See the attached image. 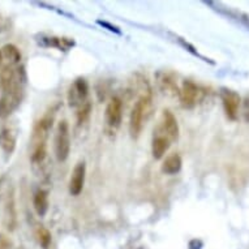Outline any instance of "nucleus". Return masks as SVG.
I'll return each instance as SVG.
<instances>
[{
    "label": "nucleus",
    "instance_id": "nucleus-1",
    "mask_svg": "<svg viewBox=\"0 0 249 249\" xmlns=\"http://www.w3.org/2000/svg\"><path fill=\"white\" fill-rule=\"evenodd\" d=\"M24 85L25 77L22 68L18 70L16 80L9 85L1 88L0 95V118L5 119L20 106L21 101L24 98Z\"/></svg>",
    "mask_w": 249,
    "mask_h": 249
},
{
    "label": "nucleus",
    "instance_id": "nucleus-4",
    "mask_svg": "<svg viewBox=\"0 0 249 249\" xmlns=\"http://www.w3.org/2000/svg\"><path fill=\"white\" fill-rule=\"evenodd\" d=\"M53 114H46L41 120H38L37 124L34 125L33 135H32V143L33 149L42 145H46L47 139H49L50 131L53 128Z\"/></svg>",
    "mask_w": 249,
    "mask_h": 249
},
{
    "label": "nucleus",
    "instance_id": "nucleus-11",
    "mask_svg": "<svg viewBox=\"0 0 249 249\" xmlns=\"http://www.w3.org/2000/svg\"><path fill=\"white\" fill-rule=\"evenodd\" d=\"M15 196H13V192L8 193L7 195V198H5L4 204V226L5 229L12 231L16 227L17 223V213H16V206H15Z\"/></svg>",
    "mask_w": 249,
    "mask_h": 249
},
{
    "label": "nucleus",
    "instance_id": "nucleus-16",
    "mask_svg": "<svg viewBox=\"0 0 249 249\" xmlns=\"http://www.w3.org/2000/svg\"><path fill=\"white\" fill-rule=\"evenodd\" d=\"M1 55H3V59L9 61L11 66H15V64H18L21 60V53L20 50L17 49L16 46L12 45V43H7L1 47Z\"/></svg>",
    "mask_w": 249,
    "mask_h": 249
},
{
    "label": "nucleus",
    "instance_id": "nucleus-20",
    "mask_svg": "<svg viewBox=\"0 0 249 249\" xmlns=\"http://www.w3.org/2000/svg\"><path fill=\"white\" fill-rule=\"evenodd\" d=\"M1 61H3V55H1V51H0V68H1Z\"/></svg>",
    "mask_w": 249,
    "mask_h": 249
},
{
    "label": "nucleus",
    "instance_id": "nucleus-5",
    "mask_svg": "<svg viewBox=\"0 0 249 249\" xmlns=\"http://www.w3.org/2000/svg\"><path fill=\"white\" fill-rule=\"evenodd\" d=\"M89 94V85L85 78H77L70 86L68 90V103L71 107H80L85 102H88Z\"/></svg>",
    "mask_w": 249,
    "mask_h": 249
},
{
    "label": "nucleus",
    "instance_id": "nucleus-7",
    "mask_svg": "<svg viewBox=\"0 0 249 249\" xmlns=\"http://www.w3.org/2000/svg\"><path fill=\"white\" fill-rule=\"evenodd\" d=\"M204 95V91L192 81H184L181 90H180V101L183 103L184 107L192 108L200 102L201 98Z\"/></svg>",
    "mask_w": 249,
    "mask_h": 249
},
{
    "label": "nucleus",
    "instance_id": "nucleus-18",
    "mask_svg": "<svg viewBox=\"0 0 249 249\" xmlns=\"http://www.w3.org/2000/svg\"><path fill=\"white\" fill-rule=\"evenodd\" d=\"M90 112H91V103L88 101V102H85L84 105H81V106L78 107L77 110V123L81 125V124H84V123L89 119L90 116Z\"/></svg>",
    "mask_w": 249,
    "mask_h": 249
},
{
    "label": "nucleus",
    "instance_id": "nucleus-3",
    "mask_svg": "<svg viewBox=\"0 0 249 249\" xmlns=\"http://www.w3.org/2000/svg\"><path fill=\"white\" fill-rule=\"evenodd\" d=\"M149 103H150V97L142 95L141 98L137 99V102L132 108L131 116H129V133L133 139H137L141 133L143 125V116H145Z\"/></svg>",
    "mask_w": 249,
    "mask_h": 249
},
{
    "label": "nucleus",
    "instance_id": "nucleus-8",
    "mask_svg": "<svg viewBox=\"0 0 249 249\" xmlns=\"http://www.w3.org/2000/svg\"><path fill=\"white\" fill-rule=\"evenodd\" d=\"M222 103H223V108L227 115V118L231 120H235L239 114V107H240L241 99L237 93H235L233 90L223 89L221 93Z\"/></svg>",
    "mask_w": 249,
    "mask_h": 249
},
{
    "label": "nucleus",
    "instance_id": "nucleus-2",
    "mask_svg": "<svg viewBox=\"0 0 249 249\" xmlns=\"http://www.w3.org/2000/svg\"><path fill=\"white\" fill-rule=\"evenodd\" d=\"M53 150H55V157L59 162H64L70 157L71 132L70 124L67 120H61L57 124L55 140H53Z\"/></svg>",
    "mask_w": 249,
    "mask_h": 249
},
{
    "label": "nucleus",
    "instance_id": "nucleus-14",
    "mask_svg": "<svg viewBox=\"0 0 249 249\" xmlns=\"http://www.w3.org/2000/svg\"><path fill=\"white\" fill-rule=\"evenodd\" d=\"M33 206L38 216H45L46 213L49 212V192L39 189L34 193Z\"/></svg>",
    "mask_w": 249,
    "mask_h": 249
},
{
    "label": "nucleus",
    "instance_id": "nucleus-17",
    "mask_svg": "<svg viewBox=\"0 0 249 249\" xmlns=\"http://www.w3.org/2000/svg\"><path fill=\"white\" fill-rule=\"evenodd\" d=\"M36 236H37V240L43 249H49L50 245H51V241H53V236H51V232L49 230L41 226L38 227L37 231H36Z\"/></svg>",
    "mask_w": 249,
    "mask_h": 249
},
{
    "label": "nucleus",
    "instance_id": "nucleus-19",
    "mask_svg": "<svg viewBox=\"0 0 249 249\" xmlns=\"http://www.w3.org/2000/svg\"><path fill=\"white\" fill-rule=\"evenodd\" d=\"M11 247H12V241L9 240V237L0 233V249H11Z\"/></svg>",
    "mask_w": 249,
    "mask_h": 249
},
{
    "label": "nucleus",
    "instance_id": "nucleus-12",
    "mask_svg": "<svg viewBox=\"0 0 249 249\" xmlns=\"http://www.w3.org/2000/svg\"><path fill=\"white\" fill-rule=\"evenodd\" d=\"M170 142H171V140L168 139L164 133L163 135L158 133L157 136H154L153 142H151V153H153V157L155 160H162L163 158L166 151L170 147Z\"/></svg>",
    "mask_w": 249,
    "mask_h": 249
},
{
    "label": "nucleus",
    "instance_id": "nucleus-13",
    "mask_svg": "<svg viewBox=\"0 0 249 249\" xmlns=\"http://www.w3.org/2000/svg\"><path fill=\"white\" fill-rule=\"evenodd\" d=\"M0 147L7 155H11L16 149V133L9 129L4 128L0 132Z\"/></svg>",
    "mask_w": 249,
    "mask_h": 249
},
{
    "label": "nucleus",
    "instance_id": "nucleus-15",
    "mask_svg": "<svg viewBox=\"0 0 249 249\" xmlns=\"http://www.w3.org/2000/svg\"><path fill=\"white\" fill-rule=\"evenodd\" d=\"M181 166H183V160H181V157L179 154L168 155L167 158L163 160L162 163V172L167 174V175H175L181 170Z\"/></svg>",
    "mask_w": 249,
    "mask_h": 249
},
{
    "label": "nucleus",
    "instance_id": "nucleus-6",
    "mask_svg": "<svg viewBox=\"0 0 249 249\" xmlns=\"http://www.w3.org/2000/svg\"><path fill=\"white\" fill-rule=\"evenodd\" d=\"M123 118V102L118 97H114L111 99L105 111V122L106 127L111 131H116L120 127Z\"/></svg>",
    "mask_w": 249,
    "mask_h": 249
},
{
    "label": "nucleus",
    "instance_id": "nucleus-10",
    "mask_svg": "<svg viewBox=\"0 0 249 249\" xmlns=\"http://www.w3.org/2000/svg\"><path fill=\"white\" fill-rule=\"evenodd\" d=\"M162 131L171 141H175L179 137V124L175 115L170 110H164L162 112Z\"/></svg>",
    "mask_w": 249,
    "mask_h": 249
},
{
    "label": "nucleus",
    "instance_id": "nucleus-9",
    "mask_svg": "<svg viewBox=\"0 0 249 249\" xmlns=\"http://www.w3.org/2000/svg\"><path fill=\"white\" fill-rule=\"evenodd\" d=\"M85 175H86V164L84 160H80L74 166L72 175L70 179V193L72 196H78L84 189L85 184Z\"/></svg>",
    "mask_w": 249,
    "mask_h": 249
}]
</instances>
